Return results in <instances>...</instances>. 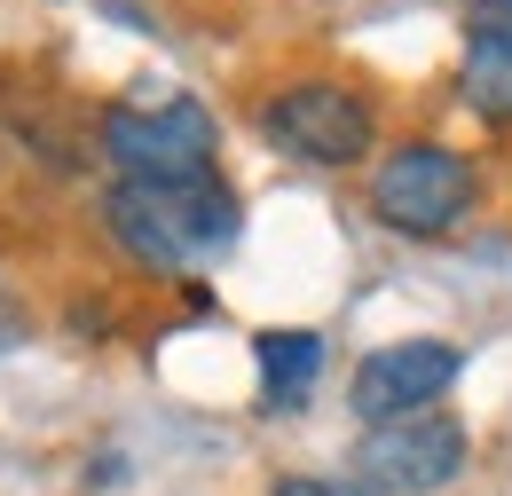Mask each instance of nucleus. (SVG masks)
Instances as JSON below:
<instances>
[{
  "mask_svg": "<svg viewBox=\"0 0 512 496\" xmlns=\"http://www.w3.org/2000/svg\"><path fill=\"white\" fill-rule=\"evenodd\" d=\"M103 221H111L119 252L142 260V268L221 260V252L237 245V229H245L237 197L213 182V174H205V182H119L111 205H103Z\"/></svg>",
  "mask_w": 512,
  "mask_h": 496,
  "instance_id": "1",
  "label": "nucleus"
},
{
  "mask_svg": "<svg viewBox=\"0 0 512 496\" xmlns=\"http://www.w3.org/2000/svg\"><path fill=\"white\" fill-rule=\"evenodd\" d=\"M213 142H221V126H213V111L190 103V95L103 119V150H111V166H119L127 182H205Z\"/></svg>",
  "mask_w": 512,
  "mask_h": 496,
  "instance_id": "2",
  "label": "nucleus"
},
{
  "mask_svg": "<svg viewBox=\"0 0 512 496\" xmlns=\"http://www.w3.org/2000/svg\"><path fill=\"white\" fill-rule=\"evenodd\" d=\"M457 473H465V426L442 418V410L371 426V434L355 441V481L371 496H434Z\"/></svg>",
  "mask_w": 512,
  "mask_h": 496,
  "instance_id": "3",
  "label": "nucleus"
},
{
  "mask_svg": "<svg viewBox=\"0 0 512 496\" xmlns=\"http://www.w3.org/2000/svg\"><path fill=\"white\" fill-rule=\"evenodd\" d=\"M465 205H473V166L442 142H410L371 174V213L402 237H442Z\"/></svg>",
  "mask_w": 512,
  "mask_h": 496,
  "instance_id": "4",
  "label": "nucleus"
},
{
  "mask_svg": "<svg viewBox=\"0 0 512 496\" xmlns=\"http://www.w3.org/2000/svg\"><path fill=\"white\" fill-rule=\"evenodd\" d=\"M260 126H268L276 150H292V158H308V166H355V158L371 150V103L347 95V87H331V79L284 87V95L260 111Z\"/></svg>",
  "mask_w": 512,
  "mask_h": 496,
  "instance_id": "5",
  "label": "nucleus"
},
{
  "mask_svg": "<svg viewBox=\"0 0 512 496\" xmlns=\"http://www.w3.org/2000/svg\"><path fill=\"white\" fill-rule=\"evenodd\" d=\"M457 363H465V355H457L449 339H394V347H379V355L355 363V410H363L371 426L418 418L434 394H449Z\"/></svg>",
  "mask_w": 512,
  "mask_h": 496,
  "instance_id": "6",
  "label": "nucleus"
},
{
  "mask_svg": "<svg viewBox=\"0 0 512 496\" xmlns=\"http://www.w3.org/2000/svg\"><path fill=\"white\" fill-rule=\"evenodd\" d=\"M253 363H260V394L276 410H292V402L316 394V378H323V339L316 331H260Z\"/></svg>",
  "mask_w": 512,
  "mask_h": 496,
  "instance_id": "7",
  "label": "nucleus"
},
{
  "mask_svg": "<svg viewBox=\"0 0 512 496\" xmlns=\"http://www.w3.org/2000/svg\"><path fill=\"white\" fill-rule=\"evenodd\" d=\"M457 95L481 111V119H512V40H465V63H457Z\"/></svg>",
  "mask_w": 512,
  "mask_h": 496,
  "instance_id": "8",
  "label": "nucleus"
},
{
  "mask_svg": "<svg viewBox=\"0 0 512 496\" xmlns=\"http://www.w3.org/2000/svg\"><path fill=\"white\" fill-rule=\"evenodd\" d=\"M473 8V32L481 40H512V0H465Z\"/></svg>",
  "mask_w": 512,
  "mask_h": 496,
  "instance_id": "9",
  "label": "nucleus"
},
{
  "mask_svg": "<svg viewBox=\"0 0 512 496\" xmlns=\"http://www.w3.org/2000/svg\"><path fill=\"white\" fill-rule=\"evenodd\" d=\"M276 496H347V489H331V481H308V473H284V481H276Z\"/></svg>",
  "mask_w": 512,
  "mask_h": 496,
  "instance_id": "10",
  "label": "nucleus"
}]
</instances>
